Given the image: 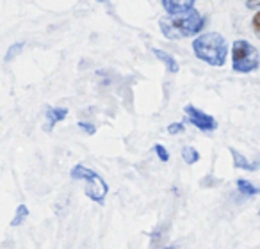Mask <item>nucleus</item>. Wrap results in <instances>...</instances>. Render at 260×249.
Segmentation results:
<instances>
[{"label":"nucleus","instance_id":"1","mask_svg":"<svg viewBox=\"0 0 260 249\" xmlns=\"http://www.w3.org/2000/svg\"><path fill=\"white\" fill-rule=\"evenodd\" d=\"M192 52L200 61L221 68L228 57V43L219 32H203L192 41Z\"/></svg>","mask_w":260,"mask_h":249},{"label":"nucleus","instance_id":"2","mask_svg":"<svg viewBox=\"0 0 260 249\" xmlns=\"http://www.w3.org/2000/svg\"><path fill=\"white\" fill-rule=\"evenodd\" d=\"M205 27V18L196 9L177 16L173 20H160V29L168 40H180V38L194 36L202 32Z\"/></svg>","mask_w":260,"mask_h":249},{"label":"nucleus","instance_id":"3","mask_svg":"<svg viewBox=\"0 0 260 249\" xmlns=\"http://www.w3.org/2000/svg\"><path fill=\"white\" fill-rule=\"evenodd\" d=\"M260 66L258 50L246 40L232 43V68L235 73H253Z\"/></svg>","mask_w":260,"mask_h":249},{"label":"nucleus","instance_id":"4","mask_svg":"<svg viewBox=\"0 0 260 249\" xmlns=\"http://www.w3.org/2000/svg\"><path fill=\"white\" fill-rule=\"evenodd\" d=\"M72 178L73 180H80V182H86L87 189H86V196L89 199H93L94 203L98 205H104L105 201V196L109 192V185L96 171L89 169V167L82 166V164H77L75 167L72 169Z\"/></svg>","mask_w":260,"mask_h":249},{"label":"nucleus","instance_id":"5","mask_svg":"<svg viewBox=\"0 0 260 249\" xmlns=\"http://www.w3.org/2000/svg\"><path fill=\"white\" fill-rule=\"evenodd\" d=\"M184 112H185V118L189 119V123H191V125H194L198 130L212 132V130H216V128H217V121L214 119V116L200 111V109L194 107V105H185Z\"/></svg>","mask_w":260,"mask_h":249},{"label":"nucleus","instance_id":"6","mask_svg":"<svg viewBox=\"0 0 260 249\" xmlns=\"http://www.w3.org/2000/svg\"><path fill=\"white\" fill-rule=\"evenodd\" d=\"M162 8L164 11L168 13L170 16H173V18H177V16H182L185 15V13L192 11L194 9V2L192 0H185V2H173V0H162Z\"/></svg>","mask_w":260,"mask_h":249},{"label":"nucleus","instance_id":"7","mask_svg":"<svg viewBox=\"0 0 260 249\" xmlns=\"http://www.w3.org/2000/svg\"><path fill=\"white\" fill-rule=\"evenodd\" d=\"M45 116H47V130H54V127L57 125L59 121H62V119L68 116V109L66 107H48L47 112H45Z\"/></svg>","mask_w":260,"mask_h":249},{"label":"nucleus","instance_id":"8","mask_svg":"<svg viewBox=\"0 0 260 249\" xmlns=\"http://www.w3.org/2000/svg\"><path fill=\"white\" fill-rule=\"evenodd\" d=\"M153 55H155L159 61L164 62V66H166V72L168 73H178V69H180V66H178L177 59L173 57L171 54H168V52L160 50V48H153Z\"/></svg>","mask_w":260,"mask_h":249},{"label":"nucleus","instance_id":"9","mask_svg":"<svg viewBox=\"0 0 260 249\" xmlns=\"http://www.w3.org/2000/svg\"><path fill=\"white\" fill-rule=\"evenodd\" d=\"M232 153V159H234V167H237V169H246V171H256L258 169V162H249L248 159H246L244 155H241V153L237 152L235 148H228Z\"/></svg>","mask_w":260,"mask_h":249},{"label":"nucleus","instance_id":"10","mask_svg":"<svg viewBox=\"0 0 260 249\" xmlns=\"http://www.w3.org/2000/svg\"><path fill=\"white\" fill-rule=\"evenodd\" d=\"M237 189L241 194L246 196V198H255V196L260 194V189L255 187L249 180H244V178H239L237 180Z\"/></svg>","mask_w":260,"mask_h":249},{"label":"nucleus","instance_id":"11","mask_svg":"<svg viewBox=\"0 0 260 249\" xmlns=\"http://www.w3.org/2000/svg\"><path fill=\"white\" fill-rule=\"evenodd\" d=\"M29 217V208H27V205H18V208H16V214H15V217H13V221H11V226L13 228H16V226H20V224H23V221Z\"/></svg>","mask_w":260,"mask_h":249},{"label":"nucleus","instance_id":"12","mask_svg":"<svg viewBox=\"0 0 260 249\" xmlns=\"http://www.w3.org/2000/svg\"><path fill=\"white\" fill-rule=\"evenodd\" d=\"M182 159H184L187 164H196L200 160L198 150L192 148V146H185V148H182Z\"/></svg>","mask_w":260,"mask_h":249},{"label":"nucleus","instance_id":"13","mask_svg":"<svg viewBox=\"0 0 260 249\" xmlns=\"http://www.w3.org/2000/svg\"><path fill=\"white\" fill-rule=\"evenodd\" d=\"M153 153H155V155L159 157L162 162H168V160H170V152H168L164 145H159V143H157V145H153Z\"/></svg>","mask_w":260,"mask_h":249},{"label":"nucleus","instance_id":"14","mask_svg":"<svg viewBox=\"0 0 260 249\" xmlns=\"http://www.w3.org/2000/svg\"><path fill=\"white\" fill-rule=\"evenodd\" d=\"M22 50H23V43H15V45H11V47H9V50L6 52L4 61H6V62H9L13 57H15V55H18Z\"/></svg>","mask_w":260,"mask_h":249},{"label":"nucleus","instance_id":"15","mask_svg":"<svg viewBox=\"0 0 260 249\" xmlns=\"http://www.w3.org/2000/svg\"><path fill=\"white\" fill-rule=\"evenodd\" d=\"M185 127L184 123H171V125H168V134L175 135V134H180V132H184Z\"/></svg>","mask_w":260,"mask_h":249},{"label":"nucleus","instance_id":"16","mask_svg":"<svg viewBox=\"0 0 260 249\" xmlns=\"http://www.w3.org/2000/svg\"><path fill=\"white\" fill-rule=\"evenodd\" d=\"M79 128H82V130L87 132V134H94V132H96V127H94V125H91V123H86V121H80Z\"/></svg>","mask_w":260,"mask_h":249},{"label":"nucleus","instance_id":"17","mask_svg":"<svg viewBox=\"0 0 260 249\" xmlns=\"http://www.w3.org/2000/svg\"><path fill=\"white\" fill-rule=\"evenodd\" d=\"M258 13H256L255 16H253V32H255V36H260V30H258Z\"/></svg>","mask_w":260,"mask_h":249}]
</instances>
